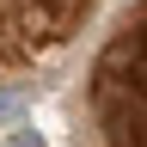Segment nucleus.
I'll use <instances>...</instances> for the list:
<instances>
[{"label":"nucleus","mask_w":147,"mask_h":147,"mask_svg":"<svg viewBox=\"0 0 147 147\" xmlns=\"http://www.w3.org/2000/svg\"><path fill=\"white\" fill-rule=\"evenodd\" d=\"M92 110H98V129L110 147H141V25H123L110 37V49L98 55V74H92Z\"/></svg>","instance_id":"f257e3e1"},{"label":"nucleus","mask_w":147,"mask_h":147,"mask_svg":"<svg viewBox=\"0 0 147 147\" xmlns=\"http://www.w3.org/2000/svg\"><path fill=\"white\" fill-rule=\"evenodd\" d=\"M6 147H49V141H43V135H37V129H25V123H18V129H12V135H6Z\"/></svg>","instance_id":"f03ea898"},{"label":"nucleus","mask_w":147,"mask_h":147,"mask_svg":"<svg viewBox=\"0 0 147 147\" xmlns=\"http://www.w3.org/2000/svg\"><path fill=\"white\" fill-rule=\"evenodd\" d=\"M0 117H18V92H0Z\"/></svg>","instance_id":"7ed1b4c3"}]
</instances>
